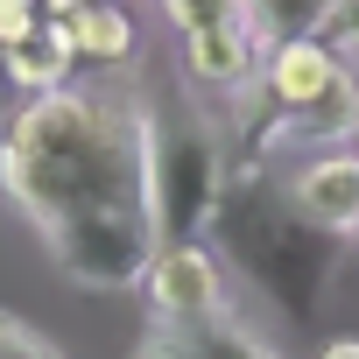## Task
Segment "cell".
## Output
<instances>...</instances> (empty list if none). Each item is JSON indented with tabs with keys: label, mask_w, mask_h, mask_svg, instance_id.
Returning <instances> with one entry per match:
<instances>
[{
	"label": "cell",
	"mask_w": 359,
	"mask_h": 359,
	"mask_svg": "<svg viewBox=\"0 0 359 359\" xmlns=\"http://www.w3.org/2000/svg\"><path fill=\"white\" fill-rule=\"evenodd\" d=\"M0 198L36 226V240L78 219H148L141 99L127 85H57L22 99L0 127Z\"/></svg>",
	"instance_id": "6da1fadb"
},
{
	"label": "cell",
	"mask_w": 359,
	"mask_h": 359,
	"mask_svg": "<svg viewBox=\"0 0 359 359\" xmlns=\"http://www.w3.org/2000/svg\"><path fill=\"white\" fill-rule=\"evenodd\" d=\"M212 233L226 240V254H233L282 310H296V317L317 310L324 275H331V233L310 226L296 205H275L254 169H247V184L226 176V198H219V212H212Z\"/></svg>",
	"instance_id": "7a4b0ae2"
},
{
	"label": "cell",
	"mask_w": 359,
	"mask_h": 359,
	"mask_svg": "<svg viewBox=\"0 0 359 359\" xmlns=\"http://www.w3.org/2000/svg\"><path fill=\"white\" fill-rule=\"evenodd\" d=\"M141 134H148V219L155 240H198L226 198V148L212 120L191 99H141Z\"/></svg>",
	"instance_id": "3957f363"
},
{
	"label": "cell",
	"mask_w": 359,
	"mask_h": 359,
	"mask_svg": "<svg viewBox=\"0 0 359 359\" xmlns=\"http://www.w3.org/2000/svg\"><path fill=\"white\" fill-rule=\"evenodd\" d=\"M43 247H50V261H57L71 282H85V289H134V282L148 275V261H155L162 240H155L148 219H78V226L50 233Z\"/></svg>",
	"instance_id": "277c9868"
},
{
	"label": "cell",
	"mask_w": 359,
	"mask_h": 359,
	"mask_svg": "<svg viewBox=\"0 0 359 359\" xmlns=\"http://www.w3.org/2000/svg\"><path fill=\"white\" fill-rule=\"evenodd\" d=\"M141 296H148V310L169 317V324H205V317H226V310H233V303H226V268H219V254H212L205 240H169V247H155V261H148V275H141Z\"/></svg>",
	"instance_id": "5b68a950"
},
{
	"label": "cell",
	"mask_w": 359,
	"mask_h": 359,
	"mask_svg": "<svg viewBox=\"0 0 359 359\" xmlns=\"http://www.w3.org/2000/svg\"><path fill=\"white\" fill-rule=\"evenodd\" d=\"M345 71H352V64L338 57L331 36H296V43H275V50L261 57L254 92L268 99V113H303V106H317Z\"/></svg>",
	"instance_id": "8992f818"
},
{
	"label": "cell",
	"mask_w": 359,
	"mask_h": 359,
	"mask_svg": "<svg viewBox=\"0 0 359 359\" xmlns=\"http://www.w3.org/2000/svg\"><path fill=\"white\" fill-rule=\"evenodd\" d=\"M176 43H184V85L219 92V99L247 92L261 78V57H268L254 15L247 22H219V29H191V36H176Z\"/></svg>",
	"instance_id": "52a82bcc"
},
{
	"label": "cell",
	"mask_w": 359,
	"mask_h": 359,
	"mask_svg": "<svg viewBox=\"0 0 359 359\" xmlns=\"http://www.w3.org/2000/svg\"><path fill=\"white\" fill-rule=\"evenodd\" d=\"M289 205L324 226V233H352L359 226V155L352 148H324L317 162H303L289 176Z\"/></svg>",
	"instance_id": "ba28073f"
},
{
	"label": "cell",
	"mask_w": 359,
	"mask_h": 359,
	"mask_svg": "<svg viewBox=\"0 0 359 359\" xmlns=\"http://www.w3.org/2000/svg\"><path fill=\"white\" fill-rule=\"evenodd\" d=\"M134 359H275V345L261 331H247L233 310L226 317H205V324H169L155 317V331L141 338Z\"/></svg>",
	"instance_id": "9c48e42d"
},
{
	"label": "cell",
	"mask_w": 359,
	"mask_h": 359,
	"mask_svg": "<svg viewBox=\"0 0 359 359\" xmlns=\"http://www.w3.org/2000/svg\"><path fill=\"white\" fill-rule=\"evenodd\" d=\"M64 22H71L78 64H92V71H120V64H134V50H141V29H134V15L120 8V0H92V8H78V15H64Z\"/></svg>",
	"instance_id": "30bf717a"
},
{
	"label": "cell",
	"mask_w": 359,
	"mask_h": 359,
	"mask_svg": "<svg viewBox=\"0 0 359 359\" xmlns=\"http://www.w3.org/2000/svg\"><path fill=\"white\" fill-rule=\"evenodd\" d=\"M8 71H15L22 99L71 85V71H78V50H71V22H64V15H43V29H36V36H22V43L8 50Z\"/></svg>",
	"instance_id": "8fae6325"
},
{
	"label": "cell",
	"mask_w": 359,
	"mask_h": 359,
	"mask_svg": "<svg viewBox=\"0 0 359 359\" xmlns=\"http://www.w3.org/2000/svg\"><path fill=\"white\" fill-rule=\"evenodd\" d=\"M331 8L338 0H247V15L261 29V43H296V36H324L331 29Z\"/></svg>",
	"instance_id": "7c38bea8"
},
{
	"label": "cell",
	"mask_w": 359,
	"mask_h": 359,
	"mask_svg": "<svg viewBox=\"0 0 359 359\" xmlns=\"http://www.w3.org/2000/svg\"><path fill=\"white\" fill-rule=\"evenodd\" d=\"M155 8L169 15L176 36H191V29H219V22H247V0H155Z\"/></svg>",
	"instance_id": "4fadbf2b"
},
{
	"label": "cell",
	"mask_w": 359,
	"mask_h": 359,
	"mask_svg": "<svg viewBox=\"0 0 359 359\" xmlns=\"http://www.w3.org/2000/svg\"><path fill=\"white\" fill-rule=\"evenodd\" d=\"M0 359H64L36 324H22L15 310H0Z\"/></svg>",
	"instance_id": "5bb4252c"
},
{
	"label": "cell",
	"mask_w": 359,
	"mask_h": 359,
	"mask_svg": "<svg viewBox=\"0 0 359 359\" xmlns=\"http://www.w3.org/2000/svg\"><path fill=\"white\" fill-rule=\"evenodd\" d=\"M36 29H43V0H0V50H15Z\"/></svg>",
	"instance_id": "9a60e30c"
},
{
	"label": "cell",
	"mask_w": 359,
	"mask_h": 359,
	"mask_svg": "<svg viewBox=\"0 0 359 359\" xmlns=\"http://www.w3.org/2000/svg\"><path fill=\"white\" fill-rule=\"evenodd\" d=\"M331 43H338V57L345 50H359V0H338V8H331V29H324Z\"/></svg>",
	"instance_id": "2e32d148"
},
{
	"label": "cell",
	"mask_w": 359,
	"mask_h": 359,
	"mask_svg": "<svg viewBox=\"0 0 359 359\" xmlns=\"http://www.w3.org/2000/svg\"><path fill=\"white\" fill-rule=\"evenodd\" d=\"M22 113V85H15V71H8V50H0V127H8Z\"/></svg>",
	"instance_id": "e0dca14e"
},
{
	"label": "cell",
	"mask_w": 359,
	"mask_h": 359,
	"mask_svg": "<svg viewBox=\"0 0 359 359\" xmlns=\"http://www.w3.org/2000/svg\"><path fill=\"white\" fill-rule=\"evenodd\" d=\"M317 359H359V338H331V345H324Z\"/></svg>",
	"instance_id": "ac0fdd59"
},
{
	"label": "cell",
	"mask_w": 359,
	"mask_h": 359,
	"mask_svg": "<svg viewBox=\"0 0 359 359\" xmlns=\"http://www.w3.org/2000/svg\"><path fill=\"white\" fill-rule=\"evenodd\" d=\"M78 8H92V0H43V15H78Z\"/></svg>",
	"instance_id": "d6986e66"
},
{
	"label": "cell",
	"mask_w": 359,
	"mask_h": 359,
	"mask_svg": "<svg viewBox=\"0 0 359 359\" xmlns=\"http://www.w3.org/2000/svg\"><path fill=\"white\" fill-rule=\"evenodd\" d=\"M352 155H359V134H352Z\"/></svg>",
	"instance_id": "ffe728a7"
},
{
	"label": "cell",
	"mask_w": 359,
	"mask_h": 359,
	"mask_svg": "<svg viewBox=\"0 0 359 359\" xmlns=\"http://www.w3.org/2000/svg\"><path fill=\"white\" fill-rule=\"evenodd\" d=\"M352 233H359V226H352Z\"/></svg>",
	"instance_id": "44dd1931"
}]
</instances>
